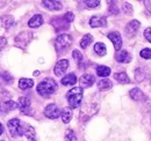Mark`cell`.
Masks as SVG:
<instances>
[{
  "mask_svg": "<svg viewBox=\"0 0 151 141\" xmlns=\"http://www.w3.org/2000/svg\"><path fill=\"white\" fill-rule=\"evenodd\" d=\"M144 4H145V7H147V9L149 11V13L151 14V0H150V1H145Z\"/></svg>",
  "mask_w": 151,
  "mask_h": 141,
  "instance_id": "obj_39",
  "label": "cell"
},
{
  "mask_svg": "<svg viewBox=\"0 0 151 141\" xmlns=\"http://www.w3.org/2000/svg\"><path fill=\"white\" fill-rule=\"evenodd\" d=\"M129 95H130V97H132L134 101H142V100H144V94L142 93V90L139 88H134L130 90V93H129Z\"/></svg>",
  "mask_w": 151,
  "mask_h": 141,
  "instance_id": "obj_19",
  "label": "cell"
},
{
  "mask_svg": "<svg viewBox=\"0 0 151 141\" xmlns=\"http://www.w3.org/2000/svg\"><path fill=\"white\" fill-rule=\"evenodd\" d=\"M83 98V88L80 87H75V88L70 89L66 94V100L69 102V105L72 109L78 108Z\"/></svg>",
  "mask_w": 151,
  "mask_h": 141,
  "instance_id": "obj_2",
  "label": "cell"
},
{
  "mask_svg": "<svg viewBox=\"0 0 151 141\" xmlns=\"http://www.w3.org/2000/svg\"><path fill=\"white\" fill-rule=\"evenodd\" d=\"M65 141H77V137L72 130H68L65 132Z\"/></svg>",
  "mask_w": 151,
  "mask_h": 141,
  "instance_id": "obj_30",
  "label": "cell"
},
{
  "mask_svg": "<svg viewBox=\"0 0 151 141\" xmlns=\"http://www.w3.org/2000/svg\"><path fill=\"white\" fill-rule=\"evenodd\" d=\"M96 74L99 76H101V78H106V76H108L111 74V68L107 67V66H102V65L98 66L96 67Z\"/></svg>",
  "mask_w": 151,
  "mask_h": 141,
  "instance_id": "obj_25",
  "label": "cell"
},
{
  "mask_svg": "<svg viewBox=\"0 0 151 141\" xmlns=\"http://www.w3.org/2000/svg\"><path fill=\"white\" fill-rule=\"evenodd\" d=\"M113 87V83L111 80L108 79H101L99 82H98V88L100 90H108Z\"/></svg>",
  "mask_w": 151,
  "mask_h": 141,
  "instance_id": "obj_22",
  "label": "cell"
},
{
  "mask_svg": "<svg viewBox=\"0 0 151 141\" xmlns=\"http://www.w3.org/2000/svg\"><path fill=\"white\" fill-rule=\"evenodd\" d=\"M94 51L96 52V54L99 56H105L106 52H107V49H106V45L104 43H96L94 45Z\"/></svg>",
  "mask_w": 151,
  "mask_h": 141,
  "instance_id": "obj_28",
  "label": "cell"
},
{
  "mask_svg": "<svg viewBox=\"0 0 151 141\" xmlns=\"http://www.w3.org/2000/svg\"><path fill=\"white\" fill-rule=\"evenodd\" d=\"M139 27H141V23H139L137 20H134L132 22H129V23L127 24V27H126V34H127V36H128V37L134 36L137 33V30H138Z\"/></svg>",
  "mask_w": 151,
  "mask_h": 141,
  "instance_id": "obj_13",
  "label": "cell"
},
{
  "mask_svg": "<svg viewBox=\"0 0 151 141\" xmlns=\"http://www.w3.org/2000/svg\"><path fill=\"white\" fill-rule=\"evenodd\" d=\"M37 90L38 95L41 96H49L51 94H54L55 91L57 90V83L56 81L51 78H47L44 80H42L40 83L37 85Z\"/></svg>",
  "mask_w": 151,
  "mask_h": 141,
  "instance_id": "obj_1",
  "label": "cell"
},
{
  "mask_svg": "<svg viewBox=\"0 0 151 141\" xmlns=\"http://www.w3.org/2000/svg\"><path fill=\"white\" fill-rule=\"evenodd\" d=\"M114 79H116V81H119L120 83H123V85H126V83H129V82H130V80H129L128 75H127L124 72L115 73V74H114Z\"/></svg>",
  "mask_w": 151,
  "mask_h": 141,
  "instance_id": "obj_23",
  "label": "cell"
},
{
  "mask_svg": "<svg viewBox=\"0 0 151 141\" xmlns=\"http://www.w3.org/2000/svg\"><path fill=\"white\" fill-rule=\"evenodd\" d=\"M51 24L55 27L56 31H62V30H66L69 28V22L63 18H55L51 20Z\"/></svg>",
  "mask_w": 151,
  "mask_h": 141,
  "instance_id": "obj_9",
  "label": "cell"
},
{
  "mask_svg": "<svg viewBox=\"0 0 151 141\" xmlns=\"http://www.w3.org/2000/svg\"><path fill=\"white\" fill-rule=\"evenodd\" d=\"M6 43H7V39L5 37H0V50L6 45Z\"/></svg>",
  "mask_w": 151,
  "mask_h": 141,
  "instance_id": "obj_38",
  "label": "cell"
},
{
  "mask_svg": "<svg viewBox=\"0 0 151 141\" xmlns=\"http://www.w3.org/2000/svg\"><path fill=\"white\" fill-rule=\"evenodd\" d=\"M141 57L144 59H151V49H143L141 51Z\"/></svg>",
  "mask_w": 151,
  "mask_h": 141,
  "instance_id": "obj_34",
  "label": "cell"
},
{
  "mask_svg": "<svg viewBox=\"0 0 151 141\" xmlns=\"http://www.w3.org/2000/svg\"><path fill=\"white\" fill-rule=\"evenodd\" d=\"M94 81H95V79L92 74H84V75L80 78V80H79V82H80V88H88V87H91V86L94 83Z\"/></svg>",
  "mask_w": 151,
  "mask_h": 141,
  "instance_id": "obj_12",
  "label": "cell"
},
{
  "mask_svg": "<svg viewBox=\"0 0 151 141\" xmlns=\"http://www.w3.org/2000/svg\"><path fill=\"white\" fill-rule=\"evenodd\" d=\"M15 108H18V103H15L14 101L11 100V96L6 97V98H1L0 101V113H7L12 110H14Z\"/></svg>",
  "mask_w": 151,
  "mask_h": 141,
  "instance_id": "obj_5",
  "label": "cell"
},
{
  "mask_svg": "<svg viewBox=\"0 0 151 141\" xmlns=\"http://www.w3.org/2000/svg\"><path fill=\"white\" fill-rule=\"evenodd\" d=\"M42 5L45 7V8H48V9H50V11H59V9H62V2H59V1H49V0H44V1H42Z\"/></svg>",
  "mask_w": 151,
  "mask_h": 141,
  "instance_id": "obj_15",
  "label": "cell"
},
{
  "mask_svg": "<svg viewBox=\"0 0 151 141\" xmlns=\"http://www.w3.org/2000/svg\"><path fill=\"white\" fill-rule=\"evenodd\" d=\"M122 9H123V12H124L126 14H128V15H132V6L129 2H124V4L122 5Z\"/></svg>",
  "mask_w": 151,
  "mask_h": 141,
  "instance_id": "obj_31",
  "label": "cell"
},
{
  "mask_svg": "<svg viewBox=\"0 0 151 141\" xmlns=\"http://www.w3.org/2000/svg\"><path fill=\"white\" fill-rule=\"evenodd\" d=\"M144 37L147 38L148 42L151 43V28H147V29L144 30Z\"/></svg>",
  "mask_w": 151,
  "mask_h": 141,
  "instance_id": "obj_37",
  "label": "cell"
},
{
  "mask_svg": "<svg viewBox=\"0 0 151 141\" xmlns=\"http://www.w3.org/2000/svg\"><path fill=\"white\" fill-rule=\"evenodd\" d=\"M116 59H117L119 63H129L132 60V54L128 51L120 50L116 54Z\"/></svg>",
  "mask_w": 151,
  "mask_h": 141,
  "instance_id": "obj_16",
  "label": "cell"
},
{
  "mask_svg": "<svg viewBox=\"0 0 151 141\" xmlns=\"http://www.w3.org/2000/svg\"><path fill=\"white\" fill-rule=\"evenodd\" d=\"M24 135L27 137L28 141H37L36 140V133H35V130H34V127H32V126H27V127H26Z\"/></svg>",
  "mask_w": 151,
  "mask_h": 141,
  "instance_id": "obj_24",
  "label": "cell"
},
{
  "mask_svg": "<svg viewBox=\"0 0 151 141\" xmlns=\"http://www.w3.org/2000/svg\"><path fill=\"white\" fill-rule=\"evenodd\" d=\"M0 81L2 83H12L13 82V78L7 72H2V73H0Z\"/></svg>",
  "mask_w": 151,
  "mask_h": 141,
  "instance_id": "obj_29",
  "label": "cell"
},
{
  "mask_svg": "<svg viewBox=\"0 0 151 141\" xmlns=\"http://www.w3.org/2000/svg\"><path fill=\"white\" fill-rule=\"evenodd\" d=\"M7 126H8V130H9V132H11V134H12L13 137L23 135V134H24L23 126H22V124L20 122V119H18V118L11 119V120L8 122V124H7Z\"/></svg>",
  "mask_w": 151,
  "mask_h": 141,
  "instance_id": "obj_4",
  "label": "cell"
},
{
  "mask_svg": "<svg viewBox=\"0 0 151 141\" xmlns=\"http://www.w3.org/2000/svg\"><path fill=\"white\" fill-rule=\"evenodd\" d=\"M76 82H77V76L73 73H70L62 79V85H64V86H72Z\"/></svg>",
  "mask_w": 151,
  "mask_h": 141,
  "instance_id": "obj_18",
  "label": "cell"
},
{
  "mask_svg": "<svg viewBox=\"0 0 151 141\" xmlns=\"http://www.w3.org/2000/svg\"><path fill=\"white\" fill-rule=\"evenodd\" d=\"M68 67H69V60H66V59L59 60L56 64V66H55V70H55V74H56L57 76H62L66 72Z\"/></svg>",
  "mask_w": 151,
  "mask_h": 141,
  "instance_id": "obj_10",
  "label": "cell"
},
{
  "mask_svg": "<svg viewBox=\"0 0 151 141\" xmlns=\"http://www.w3.org/2000/svg\"><path fill=\"white\" fill-rule=\"evenodd\" d=\"M92 42H93V37H92V35L86 34V35L81 38V41H80V46H81L83 49H86Z\"/></svg>",
  "mask_w": 151,
  "mask_h": 141,
  "instance_id": "obj_27",
  "label": "cell"
},
{
  "mask_svg": "<svg viewBox=\"0 0 151 141\" xmlns=\"http://www.w3.org/2000/svg\"><path fill=\"white\" fill-rule=\"evenodd\" d=\"M34 86V81L32 79H27V78H23V79H20L19 81V87L22 90H26V89L32 88Z\"/></svg>",
  "mask_w": 151,
  "mask_h": 141,
  "instance_id": "obj_21",
  "label": "cell"
},
{
  "mask_svg": "<svg viewBox=\"0 0 151 141\" xmlns=\"http://www.w3.org/2000/svg\"><path fill=\"white\" fill-rule=\"evenodd\" d=\"M84 4L86 5V7L87 8H95V7H98L99 5H100V1L99 0H93V1H84Z\"/></svg>",
  "mask_w": 151,
  "mask_h": 141,
  "instance_id": "obj_32",
  "label": "cell"
},
{
  "mask_svg": "<svg viewBox=\"0 0 151 141\" xmlns=\"http://www.w3.org/2000/svg\"><path fill=\"white\" fill-rule=\"evenodd\" d=\"M72 57H73V59H75L77 63H81L83 61V54H81L80 51H78V50H73Z\"/></svg>",
  "mask_w": 151,
  "mask_h": 141,
  "instance_id": "obj_33",
  "label": "cell"
},
{
  "mask_svg": "<svg viewBox=\"0 0 151 141\" xmlns=\"http://www.w3.org/2000/svg\"><path fill=\"white\" fill-rule=\"evenodd\" d=\"M72 44V37L68 34H63L59 35L55 41V48H56L57 52H64L68 48H70V45Z\"/></svg>",
  "mask_w": 151,
  "mask_h": 141,
  "instance_id": "obj_3",
  "label": "cell"
},
{
  "mask_svg": "<svg viewBox=\"0 0 151 141\" xmlns=\"http://www.w3.org/2000/svg\"><path fill=\"white\" fill-rule=\"evenodd\" d=\"M107 37L113 42V45L114 48H115V50L116 51H120V49H121V46H122V38H121V35L119 34V33H109Z\"/></svg>",
  "mask_w": 151,
  "mask_h": 141,
  "instance_id": "obj_11",
  "label": "cell"
},
{
  "mask_svg": "<svg viewBox=\"0 0 151 141\" xmlns=\"http://www.w3.org/2000/svg\"><path fill=\"white\" fill-rule=\"evenodd\" d=\"M0 21H1V24L5 27V28H11L13 24H14V18L12 15H2L0 18Z\"/></svg>",
  "mask_w": 151,
  "mask_h": 141,
  "instance_id": "obj_20",
  "label": "cell"
},
{
  "mask_svg": "<svg viewBox=\"0 0 151 141\" xmlns=\"http://www.w3.org/2000/svg\"><path fill=\"white\" fill-rule=\"evenodd\" d=\"M60 117H62L63 123L68 124L71 120V118H72V112H71V110H70V109H64V110L60 112Z\"/></svg>",
  "mask_w": 151,
  "mask_h": 141,
  "instance_id": "obj_26",
  "label": "cell"
},
{
  "mask_svg": "<svg viewBox=\"0 0 151 141\" xmlns=\"http://www.w3.org/2000/svg\"><path fill=\"white\" fill-rule=\"evenodd\" d=\"M107 24V20L105 16H92L90 20V26L92 28H98V27H105Z\"/></svg>",
  "mask_w": 151,
  "mask_h": 141,
  "instance_id": "obj_14",
  "label": "cell"
},
{
  "mask_svg": "<svg viewBox=\"0 0 151 141\" xmlns=\"http://www.w3.org/2000/svg\"><path fill=\"white\" fill-rule=\"evenodd\" d=\"M64 19L70 23V22H72L73 21V19H75V15H73V13H71V12H68V13H65L64 14Z\"/></svg>",
  "mask_w": 151,
  "mask_h": 141,
  "instance_id": "obj_36",
  "label": "cell"
},
{
  "mask_svg": "<svg viewBox=\"0 0 151 141\" xmlns=\"http://www.w3.org/2000/svg\"><path fill=\"white\" fill-rule=\"evenodd\" d=\"M18 108L20 109V111L24 115H30L32 110H30V100L26 96L20 97L18 101Z\"/></svg>",
  "mask_w": 151,
  "mask_h": 141,
  "instance_id": "obj_6",
  "label": "cell"
},
{
  "mask_svg": "<svg viewBox=\"0 0 151 141\" xmlns=\"http://www.w3.org/2000/svg\"><path fill=\"white\" fill-rule=\"evenodd\" d=\"M2 132H4V127H2V125L0 124V135L2 134Z\"/></svg>",
  "mask_w": 151,
  "mask_h": 141,
  "instance_id": "obj_40",
  "label": "cell"
},
{
  "mask_svg": "<svg viewBox=\"0 0 151 141\" xmlns=\"http://www.w3.org/2000/svg\"><path fill=\"white\" fill-rule=\"evenodd\" d=\"M32 37H33V35H32L30 33H28V31H22V33H20L19 35L17 36V38H15L17 45H19L20 48H26V45L30 42Z\"/></svg>",
  "mask_w": 151,
  "mask_h": 141,
  "instance_id": "obj_7",
  "label": "cell"
},
{
  "mask_svg": "<svg viewBox=\"0 0 151 141\" xmlns=\"http://www.w3.org/2000/svg\"><path fill=\"white\" fill-rule=\"evenodd\" d=\"M109 14H112V15L119 14V8L115 5V2H111V5H109Z\"/></svg>",
  "mask_w": 151,
  "mask_h": 141,
  "instance_id": "obj_35",
  "label": "cell"
},
{
  "mask_svg": "<svg viewBox=\"0 0 151 141\" xmlns=\"http://www.w3.org/2000/svg\"><path fill=\"white\" fill-rule=\"evenodd\" d=\"M44 115L50 119H57L60 116V110L56 104H49L44 109Z\"/></svg>",
  "mask_w": 151,
  "mask_h": 141,
  "instance_id": "obj_8",
  "label": "cell"
},
{
  "mask_svg": "<svg viewBox=\"0 0 151 141\" xmlns=\"http://www.w3.org/2000/svg\"><path fill=\"white\" fill-rule=\"evenodd\" d=\"M42 23H43V18H42V15H41V14H35L33 18L29 20L28 26H29L30 28H37Z\"/></svg>",
  "mask_w": 151,
  "mask_h": 141,
  "instance_id": "obj_17",
  "label": "cell"
}]
</instances>
